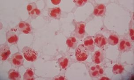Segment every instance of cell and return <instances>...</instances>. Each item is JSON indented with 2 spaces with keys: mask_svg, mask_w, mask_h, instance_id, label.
Segmentation results:
<instances>
[{
  "mask_svg": "<svg viewBox=\"0 0 134 80\" xmlns=\"http://www.w3.org/2000/svg\"><path fill=\"white\" fill-rule=\"evenodd\" d=\"M75 57L79 62L85 61L89 56V51L84 45H80L75 50Z\"/></svg>",
  "mask_w": 134,
  "mask_h": 80,
  "instance_id": "obj_1",
  "label": "cell"
},
{
  "mask_svg": "<svg viewBox=\"0 0 134 80\" xmlns=\"http://www.w3.org/2000/svg\"><path fill=\"white\" fill-rule=\"evenodd\" d=\"M25 59L29 62H34L36 60L38 53L35 50L29 47H25L22 50Z\"/></svg>",
  "mask_w": 134,
  "mask_h": 80,
  "instance_id": "obj_2",
  "label": "cell"
},
{
  "mask_svg": "<svg viewBox=\"0 0 134 80\" xmlns=\"http://www.w3.org/2000/svg\"><path fill=\"white\" fill-rule=\"evenodd\" d=\"M86 23L83 22H76L75 24V33L77 38L81 39L83 38L86 33Z\"/></svg>",
  "mask_w": 134,
  "mask_h": 80,
  "instance_id": "obj_3",
  "label": "cell"
},
{
  "mask_svg": "<svg viewBox=\"0 0 134 80\" xmlns=\"http://www.w3.org/2000/svg\"><path fill=\"white\" fill-rule=\"evenodd\" d=\"M11 54L10 48L6 44H4L0 46V57L2 61H5Z\"/></svg>",
  "mask_w": 134,
  "mask_h": 80,
  "instance_id": "obj_4",
  "label": "cell"
},
{
  "mask_svg": "<svg viewBox=\"0 0 134 80\" xmlns=\"http://www.w3.org/2000/svg\"><path fill=\"white\" fill-rule=\"evenodd\" d=\"M132 47L131 42L128 40L124 39L120 40L118 46V50L120 52H127L131 50Z\"/></svg>",
  "mask_w": 134,
  "mask_h": 80,
  "instance_id": "obj_5",
  "label": "cell"
},
{
  "mask_svg": "<svg viewBox=\"0 0 134 80\" xmlns=\"http://www.w3.org/2000/svg\"><path fill=\"white\" fill-rule=\"evenodd\" d=\"M12 63L15 66L20 67L24 65V57L19 52L13 55L11 59Z\"/></svg>",
  "mask_w": 134,
  "mask_h": 80,
  "instance_id": "obj_6",
  "label": "cell"
},
{
  "mask_svg": "<svg viewBox=\"0 0 134 80\" xmlns=\"http://www.w3.org/2000/svg\"><path fill=\"white\" fill-rule=\"evenodd\" d=\"M7 42L11 45L15 44L18 42L19 37L12 30H8L6 34Z\"/></svg>",
  "mask_w": 134,
  "mask_h": 80,
  "instance_id": "obj_7",
  "label": "cell"
},
{
  "mask_svg": "<svg viewBox=\"0 0 134 80\" xmlns=\"http://www.w3.org/2000/svg\"><path fill=\"white\" fill-rule=\"evenodd\" d=\"M18 28L21 32L24 34H31L32 29L29 23L24 21H21L18 24Z\"/></svg>",
  "mask_w": 134,
  "mask_h": 80,
  "instance_id": "obj_8",
  "label": "cell"
},
{
  "mask_svg": "<svg viewBox=\"0 0 134 80\" xmlns=\"http://www.w3.org/2000/svg\"><path fill=\"white\" fill-rule=\"evenodd\" d=\"M83 45L87 48L89 51L93 52L95 49V44L93 38L91 36L86 38L84 41Z\"/></svg>",
  "mask_w": 134,
  "mask_h": 80,
  "instance_id": "obj_9",
  "label": "cell"
},
{
  "mask_svg": "<svg viewBox=\"0 0 134 80\" xmlns=\"http://www.w3.org/2000/svg\"><path fill=\"white\" fill-rule=\"evenodd\" d=\"M105 6L104 4H98L94 8L93 14L97 16H103L106 13Z\"/></svg>",
  "mask_w": 134,
  "mask_h": 80,
  "instance_id": "obj_10",
  "label": "cell"
},
{
  "mask_svg": "<svg viewBox=\"0 0 134 80\" xmlns=\"http://www.w3.org/2000/svg\"><path fill=\"white\" fill-rule=\"evenodd\" d=\"M62 14V10L60 8H54L49 10V15L50 17L55 19H60Z\"/></svg>",
  "mask_w": 134,
  "mask_h": 80,
  "instance_id": "obj_11",
  "label": "cell"
},
{
  "mask_svg": "<svg viewBox=\"0 0 134 80\" xmlns=\"http://www.w3.org/2000/svg\"><path fill=\"white\" fill-rule=\"evenodd\" d=\"M103 59V54L100 50H98L94 53L92 58V60L94 63L97 64H100Z\"/></svg>",
  "mask_w": 134,
  "mask_h": 80,
  "instance_id": "obj_12",
  "label": "cell"
},
{
  "mask_svg": "<svg viewBox=\"0 0 134 80\" xmlns=\"http://www.w3.org/2000/svg\"><path fill=\"white\" fill-rule=\"evenodd\" d=\"M8 75L10 80H20L21 78V76L19 72L14 69H11L8 71Z\"/></svg>",
  "mask_w": 134,
  "mask_h": 80,
  "instance_id": "obj_13",
  "label": "cell"
},
{
  "mask_svg": "<svg viewBox=\"0 0 134 80\" xmlns=\"http://www.w3.org/2000/svg\"><path fill=\"white\" fill-rule=\"evenodd\" d=\"M58 62L59 66L62 69H65L69 65V60L68 58L62 57L59 59Z\"/></svg>",
  "mask_w": 134,
  "mask_h": 80,
  "instance_id": "obj_14",
  "label": "cell"
},
{
  "mask_svg": "<svg viewBox=\"0 0 134 80\" xmlns=\"http://www.w3.org/2000/svg\"><path fill=\"white\" fill-rule=\"evenodd\" d=\"M108 43L110 45H117L119 42V37L115 34H112L109 36L107 39Z\"/></svg>",
  "mask_w": 134,
  "mask_h": 80,
  "instance_id": "obj_15",
  "label": "cell"
},
{
  "mask_svg": "<svg viewBox=\"0 0 134 80\" xmlns=\"http://www.w3.org/2000/svg\"><path fill=\"white\" fill-rule=\"evenodd\" d=\"M35 78V73L33 69L29 68L24 74V79L25 80H34Z\"/></svg>",
  "mask_w": 134,
  "mask_h": 80,
  "instance_id": "obj_16",
  "label": "cell"
},
{
  "mask_svg": "<svg viewBox=\"0 0 134 80\" xmlns=\"http://www.w3.org/2000/svg\"><path fill=\"white\" fill-rule=\"evenodd\" d=\"M77 41L75 37H71L68 38L66 41V44L70 48H74L76 46Z\"/></svg>",
  "mask_w": 134,
  "mask_h": 80,
  "instance_id": "obj_17",
  "label": "cell"
},
{
  "mask_svg": "<svg viewBox=\"0 0 134 80\" xmlns=\"http://www.w3.org/2000/svg\"><path fill=\"white\" fill-rule=\"evenodd\" d=\"M124 67L121 65L116 64L114 65L113 68V72L114 74H120L122 73L124 71Z\"/></svg>",
  "mask_w": 134,
  "mask_h": 80,
  "instance_id": "obj_18",
  "label": "cell"
},
{
  "mask_svg": "<svg viewBox=\"0 0 134 80\" xmlns=\"http://www.w3.org/2000/svg\"><path fill=\"white\" fill-rule=\"evenodd\" d=\"M29 16L32 18L35 19L38 16L41 14V11L39 9H38V7L35 8V9H32L30 12L28 13Z\"/></svg>",
  "mask_w": 134,
  "mask_h": 80,
  "instance_id": "obj_19",
  "label": "cell"
},
{
  "mask_svg": "<svg viewBox=\"0 0 134 80\" xmlns=\"http://www.w3.org/2000/svg\"><path fill=\"white\" fill-rule=\"evenodd\" d=\"M103 37V35L100 34H98L95 36L94 42L95 45H96L97 46L99 47Z\"/></svg>",
  "mask_w": 134,
  "mask_h": 80,
  "instance_id": "obj_20",
  "label": "cell"
},
{
  "mask_svg": "<svg viewBox=\"0 0 134 80\" xmlns=\"http://www.w3.org/2000/svg\"><path fill=\"white\" fill-rule=\"evenodd\" d=\"M73 2L75 3L76 5L78 7H81L85 5V4L88 2V1L78 0V1H74Z\"/></svg>",
  "mask_w": 134,
  "mask_h": 80,
  "instance_id": "obj_21",
  "label": "cell"
},
{
  "mask_svg": "<svg viewBox=\"0 0 134 80\" xmlns=\"http://www.w3.org/2000/svg\"><path fill=\"white\" fill-rule=\"evenodd\" d=\"M89 74L91 77L93 78L98 77L99 75V72L97 69L93 71H89Z\"/></svg>",
  "mask_w": 134,
  "mask_h": 80,
  "instance_id": "obj_22",
  "label": "cell"
},
{
  "mask_svg": "<svg viewBox=\"0 0 134 80\" xmlns=\"http://www.w3.org/2000/svg\"><path fill=\"white\" fill-rule=\"evenodd\" d=\"M37 7V5L35 3H30L29 4H28L27 6V10L28 11V13H29V12L31 11L32 9H35V8Z\"/></svg>",
  "mask_w": 134,
  "mask_h": 80,
  "instance_id": "obj_23",
  "label": "cell"
},
{
  "mask_svg": "<svg viewBox=\"0 0 134 80\" xmlns=\"http://www.w3.org/2000/svg\"><path fill=\"white\" fill-rule=\"evenodd\" d=\"M107 39L104 36L103 39H102V42L100 43V45L99 46V48H103L107 45Z\"/></svg>",
  "mask_w": 134,
  "mask_h": 80,
  "instance_id": "obj_24",
  "label": "cell"
},
{
  "mask_svg": "<svg viewBox=\"0 0 134 80\" xmlns=\"http://www.w3.org/2000/svg\"><path fill=\"white\" fill-rule=\"evenodd\" d=\"M129 36L130 38L131 39V41L134 40V29L132 26L130 27L129 29Z\"/></svg>",
  "mask_w": 134,
  "mask_h": 80,
  "instance_id": "obj_25",
  "label": "cell"
},
{
  "mask_svg": "<svg viewBox=\"0 0 134 80\" xmlns=\"http://www.w3.org/2000/svg\"><path fill=\"white\" fill-rule=\"evenodd\" d=\"M95 66L96 67L97 69H98V70L99 75H103L104 73L103 69L100 66H99V65H97Z\"/></svg>",
  "mask_w": 134,
  "mask_h": 80,
  "instance_id": "obj_26",
  "label": "cell"
},
{
  "mask_svg": "<svg viewBox=\"0 0 134 80\" xmlns=\"http://www.w3.org/2000/svg\"><path fill=\"white\" fill-rule=\"evenodd\" d=\"M52 3L54 5H57V4H59L61 2V1L60 0H53V1H51Z\"/></svg>",
  "mask_w": 134,
  "mask_h": 80,
  "instance_id": "obj_27",
  "label": "cell"
},
{
  "mask_svg": "<svg viewBox=\"0 0 134 80\" xmlns=\"http://www.w3.org/2000/svg\"><path fill=\"white\" fill-rule=\"evenodd\" d=\"M55 80H65V78L63 76H59L58 77H56V78L55 79Z\"/></svg>",
  "mask_w": 134,
  "mask_h": 80,
  "instance_id": "obj_28",
  "label": "cell"
},
{
  "mask_svg": "<svg viewBox=\"0 0 134 80\" xmlns=\"http://www.w3.org/2000/svg\"><path fill=\"white\" fill-rule=\"evenodd\" d=\"M100 80H109V78H108V77H100Z\"/></svg>",
  "mask_w": 134,
  "mask_h": 80,
  "instance_id": "obj_29",
  "label": "cell"
}]
</instances>
